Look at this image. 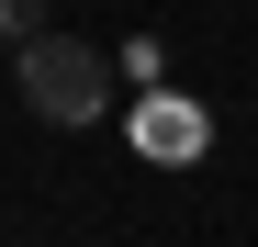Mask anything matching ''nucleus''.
<instances>
[{
	"label": "nucleus",
	"mask_w": 258,
	"mask_h": 247,
	"mask_svg": "<svg viewBox=\"0 0 258 247\" xmlns=\"http://www.w3.org/2000/svg\"><path fill=\"white\" fill-rule=\"evenodd\" d=\"M12 79H23V101L45 124H101V101H112V68H101V45H79V34H23Z\"/></svg>",
	"instance_id": "1"
},
{
	"label": "nucleus",
	"mask_w": 258,
	"mask_h": 247,
	"mask_svg": "<svg viewBox=\"0 0 258 247\" xmlns=\"http://www.w3.org/2000/svg\"><path fill=\"white\" fill-rule=\"evenodd\" d=\"M0 34H12V45H23V34H45V0H0Z\"/></svg>",
	"instance_id": "3"
},
{
	"label": "nucleus",
	"mask_w": 258,
	"mask_h": 247,
	"mask_svg": "<svg viewBox=\"0 0 258 247\" xmlns=\"http://www.w3.org/2000/svg\"><path fill=\"white\" fill-rule=\"evenodd\" d=\"M146 146H202V112H180V101H157V124H146Z\"/></svg>",
	"instance_id": "2"
}]
</instances>
